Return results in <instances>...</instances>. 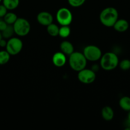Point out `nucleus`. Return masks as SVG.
<instances>
[{
	"instance_id": "obj_1",
	"label": "nucleus",
	"mask_w": 130,
	"mask_h": 130,
	"mask_svg": "<svg viewBox=\"0 0 130 130\" xmlns=\"http://www.w3.org/2000/svg\"><path fill=\"white\" fill-rule=\"evenodd\" d=\"M119 19V13L113 7H107L103 9L99 14V20L104 26L113 27Z\"/></svg>"
},
{
	"instance_id": "obj_2",
	"label": "nucleus",
	"mask_w": 130,
	"mask_h": 130,
	"mask_svg": "<svg viewBox=\"0 0 130 130\" xmlns=\"http://www.w3.org/2000/svg\"><path fill=\"white\" fill-rule=\"evenodd\" d=\"M119 63L118 56L114 52H107L102 55L100 58V67L106 71L115 69L119 66Z\"/></svg>"
},
{
	"instance_id": "obj_3",
	"label": "nucleus",
	"mask_w": 130,
	"mask_h": 130,
	"mask_svg": "<svg viewBox=\"0 0 130 130\" xmlns=\"http://www.w3.org/2000/svg\"><path fill=\"white\" fill-rule=\"evenodd\" d=\"M68 62L71 69L76 72H79L85 68L87 60L83 53L74 52L69 56Z\"/></svg>"
},
{
	"instance_id": "obj_4",
	"label": "nucleus",
	"mask_w": 130,
	"mask_h": 130,
	"mask_svg": "<svg viewBox=\"0 0 130 130\" xmlns=\"http://www.w3.org/2000/svg\"><path fill=\"white\" fill-rule=\"evenodd\" d=\"M15 34L19 36H25L31 30V24L29 22L24 18H18L13 24Z\"/></svg>"
},
{
	"instance_id": "obj_5",
	"label": "nucleus",
	"mask_w": 130,
	"mask_h": 130,
	"mask_svg": "<svg viewBox=\"0 0 130 130\" xmlns=\"http://www.w3.org/2000/svg\"><path fill=\"white\" fill-rule=\"evenodd\" d=\"M82 53L86 58L87 60L90 62L99 60L103 55L100 48L93 44L86 46L83 50Z\"/></svg>"
},
{
	"instance_id": "obj_6",
	"label": "nucleus",
	"mask_w": 130,
	"mask_h": 130,
	"mask_svg": "<svg viewBox=\"0 0 130 130\" xmlns=\"http://www.w3.org/2000/svg\"><path fill=\"white\" fill-rule=\"evenodd\" d=\"M23 43L20 39L16 37H11L7 41L6 50L10 55H17L22 51Z\"/></svg>"
},
{
	"instance_id": "obj_7",
	"label": "nucleus",
	"mask_w": 130,
	"mask_h": 130,
	"mask_svg": "<svg viewBox=\"0 0 130 130\" xmlns=\"http://www.w3.org/2000/svg\"><path fill=\"white\" fill-rule=\"evenodd\" d=\"M56 20L61 25H70L73 20L72 13L67 8H61L56 13Z\"/></svg>"
},
{
	"instance_id": "obj_8",
	"label": "nucleus",
	"mask_w": 130,
	"mask_h": 130,
	"mask_svg": "<svg viewBox=\"0 0 130 130\" xmlns=\"http://www.w3.org/2000/svg\"><path fill=\"white\" fill-rule=\"evenodd\" d=\"M78 79L82 83L89 85L94 82L96 78V72L91 69H84L79 72L77 75Z\"/></svg>"
},
{
	"instance_id": "obj_9",
	"label": "nucleus",
	"mask_w": 130,
	"mask_h": 130,
	"mask_svg": "<svg viewBox=\"0 0 130 130\" xmlns=\"http://www.w3.org/2000/svg\"><path fill=\"white\" fill-rule=\"evenodd\" d=\"M36 20L40 25L47 27L53 23L54 18L50 13L43 11H41L37 15Z\"/></svg>"
},
{
	"instance_id": "obj_10",
	"label": "nucleus",
	"mask_w": 130,
	"mask_h": 130,
	"mask_svg": "<svg viewBox=\"0 0 130 130\" xmlns=\"http://www.w3.org/2000/svg\"><path fill=\"white\" fill-rule=\"evenodd\" d=\"M52 61L53 64L57 67H62L66 64V55L64 54L62 52H56L52 56Z\"/></svg>"
},
{
	"instance_id": "obj_11",
	"label": "nucleus",
	"mask_w": 130,
	"mask_h": 130,
	"mask_svg": "<svg viewBox=\"0 0 130 130\" xmlns=\"http://www.w3.org/2000/svg\"><path fill=\"white\" fill-rule=\"evenodd\" d=\"M129 22L124 19H119L113 25V27L116 31L119 32H124L129 29Z\"/></svg>"
},
{
	"instance_id": "obj_12",
	"label": "nucleus",
	"mask_w": 130,
	"mask_h": 130,
	"mask_svg": "<svg viewBox=\"0 0 130 130\" xmlns=\"http://www.w3.org/2000/svg\"><path fill=\"white\" fill-rule=\"evenodd\" d=\"M60 50L66 56H70L72 53H73L74 46L71 42L68 41H63L60 44Z\"/></svg>"
},
{
	"instance_id": "obj_13",
	"label": "nucleus",
	"mask_w": 130,
	"mask_h": 130,
	"mask_svg": "<svg viewBox=\"0 0 130 130\" xmlns=\"http://www.w3.org/2000/svg\"><path fill=\"white\" fill-rule=\"evenodd\" d=\"M101 116L106 121H110L114 117V112L110 106H105L101 110Z\"/></svg>"
},
{
	"instance_id": "obj_14",
	"label": "nucleus",
	"mask_w": 130,
	"mask_h": 130,
	"mask_svg": "<svg viewBox=\"0 0 130 130\" xmlns=\"http://www.w3.org/2000/svg\"><path fill=\"white\" fill-rule=\"evenodd\" d=\"M119 105L124 111H130V97L127 96H122L120 99Z\"/></svg>"
},
{
	"instance_id": "obj_15",
	"label": "nucleus",
	"mask_w": 130,
	"mask_h": 130,
	"mask_svg": "<svg viewBox=\"0 0 130 130\" xmlns=\"http://www.w3.org/2000/svg\"><path fill=\"white\" fill-rule=\"evenodd\" d=\"M2 2L8 10H14L19 6L20 0H2Z\"/></svg>"
},
{
	"instance_id": "obj_16",
	"label": "nucleus",
	"mask_w": 130,
	"mask_h": 130,
	"mask_svg": "<svg viewBox=\"0 0 130 130\" xmlns=\"http://www.w3.org/2000/svg\"><path fill=\"white\" fill-rule=\"evenodd\" d=\"M59 27H58V25L54 23H52L48 26H47V33L50 36L56 37L57 36H59Z\"/></svg>"
},
{
	"instance_id": "obj_17",
	"label": "nucleus",
	"mask_w": 130,
	"mask_h": 130,
	"mask_svg": "<svg viewBox=\"0 0 130 130\" xmlns=\"http://www.w3.org/2000/svg\"><path fill=\"white\" fill-rule=\"evenodd\" d=\"M17 19L16 14L13 12H7L3 17V20L8 25H13Z\"/></svg>"
},
{
	"instance_id": "obj_18",
	"label": "nucleus",
	"mask_w": 130,
	"mask_h": 130,
	"mask_svg": "<svg viewBox=\"0 0 130 130\" xmlns=\"http://www.w3.org/2000/svg\"><path fill=\"white\" fill-rule=\"evenodd\" d=\"M2 34V37L5 39H10L13 36L14 34L15 33L13 25H8L7 27L1 32Z\"/></svg>"
},
{
	"instance_id": "obj_19",
	"label": "nucleus",
	"mask_w": 130,
	"mask_h": 130,
	"mask_svg": "<svg viewBox=\"0 0 130 130\" xmlns=\"http://www.w3.org/2000/svg\"><path fill=\"white\" fill-rule=\"evenodd\" d=\"M71 34L70 25H61L59 30V36L62 38H66Z\"/></svg>"
},
{
	"instance_id": "obj_20",
	"label": "nucleus",
	"mask_w": 130,
	"mask_h": 130,
	"mask_svg": "<svg viewBox=\"0 0 130 130\" xmlns=\"http://www.w3.org/2000/svg\"><path fill=\"white\" fill-rule=\"evenodd\" d=\"M10 55L6 50L0 51V65H5L9 62Z\"/></svg>"
},
{
	"instance_id": "obj_21",
	"label": "nucleus",
	"mask_w": 130,
	"mask_h": 130,
	"mask_svg": "<svg viewBox=\"0 0 130 130\" xmlns=\"http://www.w3.org/2000/svg\"><path fill=\"white\" fill-rule=\"evenodd\" d=\"M120 69L122 71H128L130 70V60L123 59L119 63Z\"/></svg>"
},
{
	"instance_id": "obj_22",
	"label": "nucleus",
	"mask_w": 130,
	"mask_h": 130,
	"mask_svg": "<svg viewBox=\"0 0 130 130\" xmlns=\"http://www.w3.org/2000/svg\"><path fill=\"white\" fill-rule=\"evenodd\" d=\"M86 0H68L69 5L72 7H80L85 3Z\"/></svg>"
},
{
	"instance_id": "obj_23",
	"label": "nucleus",
	"mask_w": 130,
	"mask_h": 130,
	"mask_svg": "<svg viewBox=\"0 0 130 130\" xmlns=\"http://www.w3.org/2000/svg\"><path fill=\"white\" fill-rule=\"evenodd\" d=\"M7 12V8L3 5H0V18H3Z\"/></svg>"
},
{
	"instance_id": "obj_24",
	"label": "nucleus",
	"mask_w": 130,
	"mask_h": 130,
	"mask_svg": "<svg viewBox=\"0 0 130 130\" xmlns=\"http://www.w3.org/2000/svg\"><path fill=\"white\" fill-rule=\"evenodd\" d=\"M8 24L5 22V20L3 19H1V18H0V31L2 32L5 28L7 27Z\"/></svg>"
},
{
	"instance_id": "obj_25",
	"label": "nucleus",
	"mask_w": 130,
	"mask_h": 130,
	"mask_svg": "<svg viewBox=\"0 0 130 130\" xmlns=\"http://www.w3.org/2000/svg\"><path fill=\"white\" fill-rule=\"evenodd\" d=\"M6 43H7V41H6V39L3 38L2 39L0 40V47H5L6 48Z\"/></svg>"
},
{
	"instance_id": "obj_26",
	"label": "nucleus",
	"mask_w": 130,
	"mask_h": 130,
	"mask_svg": "<svg viewBox=\"0 0 130 130\" xmlns=\"http://www.w3.org/2000/svg\"><path fill=\"white\" fill-rule=\"evenodd\" d=\"M99 66H98V65H96V64H94V65H93V66H92L91 69L93 70V71H94V72H97L98 70H99Z\"/></svg>"
},
{
	"instance_id": "obj_27",
	"label": "nucleus",
	"mask_w": 130,
	"mask_h": 130,
	"mask_svg": "<svg viewBox=\"0 0 130 130\" xmlns=\"http://www.w3.org/2000/svg\"><path fill=\"white\" fill-rule=\"evenodd\" d=\"M2 38H3V37H2V34H1V31H0V40H1V39H2Z\"/></svg>"
},
{
	"instance_id": "obj_28",
	"label": "nucleus",
	"mask_w": 130,
	"mask_h": 130,
	"mask_svg": "<svg viewBox=\"0 0 130 130\" xmlns=\"http://www.w3.org/2000/svg\"><path fill=\"white\" fill-rule=\"evenodd\" d=\"M1 1H2V0H0V3H1Z\"/></svg>"
}]
</instances>
